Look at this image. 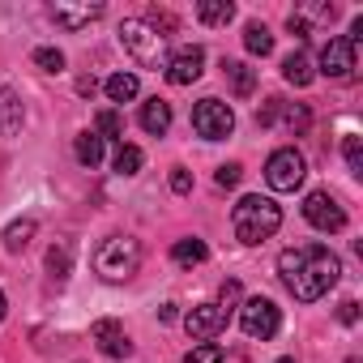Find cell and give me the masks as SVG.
<instances>
[{"instance_id": "cell-1", "label": "cell", "mask_w": 363, "mask_h": 363, "mask_svg": "<svg viewBox=\"0 0 363 363\" xmlns=\"http://www.w3.org/2000/svg\"><path fill=\"white\" fill-rule=\"evenodd\" d=\"M278 278L282 286L299 299V303H316L320 295H329L342 278V261L337 252H329L325 244H303V248H286L278 252Z\"/></svg>"}, {"instance_id": "cell-2", "label": "cell", "mask_w": 363, "mask_h": 363, "mask_svg": "<svg viewBox=\"0 0 363 363\" xmlns=\"http://www.w3.org/2000/svg\"><path fill=\"white\" fill-rule=\"evenodd\" d=\"M278 227H282V210L261 193L240 197L235 210H231V231H235L240 244H265Z\"/></svg>"}, {"instance_id": "cell-3", "label": "cell", "mask_w": 363, "mask_h": 363, "mask_svg": "<svg viewBox=\"0 0 363 363\" xmlns=\"http://www.w3.org/2000/svg\"><path fill=\"white\" fill-rule=\"evenodd\" d=\"M141 265V244L133 235H107L94 252V274L103 282H128Z\"/></svg>"}, {"instance_id": "cell-4", "label": "cell", "mask_w": 363, "mask_h": 363, "mask_svg": "<svg viewBox=\"0 0 363 363\" xmlns=\"http://www.w3.org/2000/svg\"><path fill=\"white\" fill-rule=\"evenodd\" d=\"M120 48H124L137 65H145V69H167V39H162L145 18L120 22Z\"/></svg>"}, {"instance_id": "cell-5", "label": "cell", "mask_w": 363, "mask_h": 363, "mask_svg": "<svg viewBox=\"0 0 363 363\" xmlns=\"http://www.w3.org/2000/svg\"><path fill=\"white\" fill-rule=\"evenodd\" d=\"M303 175H308V162H303V154H299L295 145L274 150L269 162H265V184H269L274 193H295V189L303 184Z\"/></svg>"}, {"instance_id": "cell-6", "label": "cell", "mask_w": 363, "mask_h": 363, "mask_svg": "<svg viewBox=\"0 0 363 363\" xmlns=\"http://www.w3.org/2000/svg\"><path fill=\"white\" fill-rule=\"evenodd\" d=\"M193 128H197V137H206V141H227V137L235 133V111H231L223 99H201V103L193 107Z\"/></svg>"}, {"instance_id": "cell-7", "label": "cell", "mask_w": 363, "mask_h": 363, "mask_svg": "<svg viewBox=\"0 0 363 363\" xmlns=\"http://www.w3.org/2000/svg\"><path fill=\"white\" fill-rule=\"evenodd\" d=\"M240 325H244V333L248 337H257V342H269L274 333H278V325H282V312H278V303L274 299H248L244 308H240Z\"/></svg>"}, {"instance_id": "cell-8", "label": "cell", "mask_w": 363, "mask_h": 363, "mask_svg": "<svg viewBox=\"0 0 363 363\" xmlns=\"http://www.w3.org/2000/svg\"><path fill=\"white\" fill-rule=\"evenodd\" d=\"M278 120H282V128H286L291 137H303V133H308V124H312V116H308V107H303V103L269 99V103L257 111V124H261V128H274Z\"/></svg>"}, {"instance_id": "cell-9", "label": "cell", "mask_w": 363, "mask_h": 363, "mask_svg": "<svg viewBox=\"0 0 363 363\" xmlns=\"http://www.w3.org/2000/svg\"><path fill=\"white\" fill-rule=\"evenodd\" d=\"M227 320H231V312H227L223 303H197V308L184 316V329H189L193 342H214V337L227 329Z\"/></svg>"}, {"instance_id": "cell-10", "label": "cell", "mask_w": 363, "mask_h": 363, "mask_svg": "<svg viewBox=\"0 0 363 363\" xmlns=\"http://www.w3.org/2000/svg\"><path fill=\"white\" fill-rule=\"evenodd\" d=\"M303 218L316 227V231H342L346 227V210L320 189V193H308V201H303Z\"/></svg>"}, {"instance_id": "cell-11", "label": "cell", "mask_w": 363, "mask_h": 363, "mask_svg": "<svg viewBox=\"0 0 363 363\" xmlns=\"http://www.w3.org/2000/svg\"><path fill=\"white\" fill-rule=\"evenodd\" d=\"M201 73H206V52L201 48H184V52L167 56V82L171 86H193Z\"/></svg>"}, {"instance_id": "cell-12", "label": "cell", "mask_w": 363, "mask_h": 363, "mask_svg": "<svg viewBox=\"0 0 363 363\" xmlns=\"http://www.w3.org/2000/svg\"><path fill=\"white\" fill-rule=\"evenodd\" d=\"M320 73L333 77V82H346V77L354 73V48H350L346 39H329V43L320 48Z\"/></svg>"}, {"instance_id": "cell-13", "label": "cell", "mask_w": 363, "mask_h": 363, "mask_svg": "<svg viewBox=\"0 0 363 363\" xmlns=\"http://www.w3.org/2000/svg\"><path fill=\"white\" fill-rule=\"evenodd\" d=\"M94 342H99V350H103L107 359L133 354V342H128V333H124L120 320H94Z\"/></svg>"}, {"instance_id": "cell-14", "label": "cell", "mask_w": 363, "mask_h": 363, "mask_svg": "<svg viewBox=\"0 0 363 363\" xmlns=\"http://www.w3.org/2000/svg\"><path fill=\"white\" fill-rule=\"evenodd\" d=\"M22 124H26V107L18 99V90L0 86V137H18Z\"/></svg>"}, {"instance_id": "cell-15", "label": "cell", "mask_w": 363, "mask_h": 363, "mask_svg": "<svg viewBox=\"0 0 363 363\" xmlns=\"http://www.w3.org/2000/svg\"><path fill=\"white\" fill-rule=\"evenodd\" d=\"M52 18H56L65 30H82V26H90V22L103 18V5H56Z\"/></svg>"}, {"instance_id": "cell-16", "label": "cell", "mask_w": 363, "mask_h": 363, "mask_svg": "<svg viewBox=\"0 0 363 363\" xmlns=\"http://www.w3.org/2000/svg\"><path fill=\"white\" fill-rule=\"evenodd\" d=\"M141 128H145L150 137H162V133L171 128V103L145 99V103H141Z\"/></svg>"}, {"instance_id": "cell-17", "label": "cell", "mask_w": 363, "mask_h": 363, "mask_svg": "<svg viewBox=\"0 0 363 363\" xmlns=\"http://www.w3.org/2000/svg\"><path fill=\"white\" fill-rule=\"evenodd\" d=\"M223 73H227L235 99H252V90H257V69H248L244 60H223Z\"/></svg>"}, {"instance_id": "cell-18", "label": "cell", "mask_w": 363, "mask_h": 363, "mask_svg": "<svg viewBox=\"0 0 363 363\" xmlns=\"http://www.w3.org/2000/svg\"><path fill=\"white\" fill-rule=\"evenodd\" d=\"M197 18H201L206 26H227V22L235 18V5H231V0H201V5H197Z\"/></svg>"}, {"instance_id": "cell-19", "label": "cell", "mask_w": 363, "mask_h": 363, "mask_svg": "<svg viewBox=\"0 0 363 363\" xmlns=\"http://www.w3.org/2000/svg\"><path fill=\"white\" fill-rule=\"evenodd\" d=\"M206 257H210V248H206L201 240H175V244H171V261H175V265H201Z\"/></svg>"}, {"instance_id": "cell-20", "label": "cell", "mask_w": 363, "mask_h": 363, "mask_svg": "<svg viewBox=\"0 0 363 363\" xmlns=\"http://www.w3.org/2000/svg\"><path fill=\"white\" fill-rule=\"evenodd\" d=\"M244 48H248L252 56H269V52H274L269 26H265V22H248V26H244Z\"/></svg>"}, {"instance_id": "cell-21", "label": "cell", "mask_w": 363, "mask_h": 363, "mask_svg": "<svg viewBox=\"0 0 363 363\" xmlns=\"http://www.w3.org/2000/svg\"><path fill=\"white\" fill-rule=\"evenodd\" d=\"M282 77H286L291 86H308V82H312V60H308L303 52H291V56L282 60Z\"/></svg>"}, {"instance_id": "cell-22", "label": "cell", "mask_w": 363, "mask_h": 363, "mask_svg": "<svg viewBox=\"0 0 363 363\" xmlns=\"http://www.w3.org/2000/svg\"><path fill=\"white\" fill-rule=\"evenodd\" d=\"M137 90H141V86H137L133 73H111V77H107V99H111V103H133Z\"/></svg>"}, {"instance_id": "cell-23", "label": "cell", "mask_w": 363, "mask_h": 363, "mask_svg": "<svg viewBox=\"0 0 363 363\" xmlns=\"http://www.w3.org/2000/svg\"><path fill=\"white\" fill-rule=\"evenodd\" d=\"M73 150H77V162H82V167H99V162H103V137H99V133H82Z\"/></svg>"}, {"instance_id": "cell-24", "label": "cell", "mask_w": 363, "mask_h": 363, "mask_svg": "<svg viewBox=\"0 0 363 363\" xmlns=\"http://www.w3.org/2000/svg\"><path fill=\"white\" fill-rule=\"evenodd\" d=\"M94 133L103 137V141H124V120H120V111H99V120H94Z\"/></svg>"}, {"instance_id": "cell-25", "label": "cell", "mask_w": 363, "mask_h": 363, "mask_svg": "<svg viewBox=\"0 0 363 363\" xmlns=\"http://www.w3.org/2000/svg\"><path fill=\"white\" fill-rule=\"evenodd\" d=\"M141 162H145V154H141L137 145L120 141V150H116V171H120V175H137V171H141Z\"/></svg>"}, {"instance_id": "cell-26", "label": "cell", "mask_w": 363, "mask_h": 363, "mask_svg": "<svg viewBox=\"0 0 363 363\" xmlns=\"http://www.w3.org/2000/svg\"><path fill=\"white\" fill-rule=\"evenodd\" d=\"M30 235H35V218H22V223H13V227L5 231V248H9V252H22V248L30 244Z\"/></svg>"}, {"instance_id": "cell-27", "label": "cell", "mask_w": 363, "mask_h": 363, "mask_svg": "<svg viewBox=\"0 0 363 363\" xmlns=\"http://www.w3.org/2000/svg\"><path fill=\"white\" fill-rule=\"evenodd\" d=\"M48 269H52V278H69V269H73L69 244H52V248H48Z\"/></svg>"}, {"instance_id": "cell-28", "label": "cell", "mask_w": 363, "mask_h": 363, "mask_svg": "<svg viewBox=\"0 0 363 363\" xmlns=\"http://www.w3.org/2000/svg\"><path fill=\"white\" fill-rule=\"evenodd\" d=\"M184 363H227V359H223V346H218V342H201V346L189 350Z\"/></svg>"}, {"instance_id": "cell-29", "label": "cell", "mask_w": 363, "mask_h": 363, "mask_svg": "<svg viewBox=\"0 0 363 363\" xmlns=\"http://www.w3.org/2000/svg\"><path fill=\"white\" fill-rule=\"evenodd\" d=\"M35 65H39L43 73H60V69H65V52H60V48H39V52H35Z\"/></svg>"}, {"instance_id": "cell-30", "label": "cell", "mask_w": 363, "mask_h": 363, "mask_svg": "<svg viewBox=\"0 0 363 363\" xmlns=\"http://www.w3.org/2000/svg\"><path fill=\"white\" fill-rule=\"evenodd\" d=\"M342 154H346V167H350L354 175H363V141H359V137H346V141H342Z\"/></svg>"}, {"instance_id": "cell-31", "label": "cell", "mask_w": 363, "mask_h": 363, "mask_svg": "<svg viewBox=\"0 0 363 363\" xmlns=\"http://www.w3.org/2000/svg\"><path fill=\"white\" fill-rule=\"evenodd\" d=\"M171 193H179V197L193 193V171H189V167H175V171H171Z\"/></svg>"}, {"instance_id": "cell-32", "label": "cell", "mask_w": 363, "mask_h": 363, "mask_svg": "<svg viewBox=\"0 0 363 363\" xmlns=\"http://www.w3.org/2000/svg\"><path fill=\"white\" fill-rule=\"evenodd\" d=\"M240 175H244V167H240V162H227V167H218L214 179H218V189H235V184H240Z\"/></svg>"}, {"instance_id": "cell-33", "label": "cell", "mask_w": 363, "mask_h": 363, "mask_svg": "<svg viewBox=\"0 0 363 363\" xmlns=\"http://www.w3.org/2000/svg\"><path fill=\"white\" fill-rule=\"evenodd\" d=\"M286 30H291V35H295V39H299V43H303V39H308V30H312V26H308V18H303V13H291V22H286Z\"/></svg>"}, {"instance_id": "cell-34", "label": "cell", "mask_w": 363, "mask_h": 363, "mask_svg": "<svg viewBox=\"0 0 363 363\" xmlns=\"http://www.w3.org/2000/svg\"><path fill=\"white\" fill-rule=\"evenodd\" d=\"M337 320H342V325H354V320H359V303H354V299H346V303L337 308Z\"/></svg>"}, {"instance_id": "cell-35", "label": "cell", "mask_w": 363, "mask_h": 363, "mask_svg": "<svg viewBox=\"0 0 363 363\" xmlns=\"http://www.w3.org/2000/svg\"><path fill=\"white\" fill-rule=\"evenodd\" d=\"M240 299V282H223V308L231 312V303Z\"/></svg>"}, {"instance_id": "cell-36", "label": "cell", "mask_w": 363, "mask_h": 363, "mask_svg": "<svg viewBox=\"0 0 363 363\" xmlns=\"http://www.w3.org/2000/svg\"><path fill=\"white\" fill-rule=\"evenodd\" d=\"M94 86H99L94 77H82V82H77V90H82V94H94Z\"/></svg>"}, {"instance_id": "cell-37", "label": "cell", "mask_w": 363, "mask_h": 363, "mask_svg": "<svg viewBox=\"0 0 363 363\" xmlns=\"http://www.w3.org/2000/svg\"><path fill=\"white\" fill-rule=\"evenodd\" d=\"M5 312H9V303H5V291H0V320H5Z\"/></svg>"}, {"instance_id": "cell-38", "label": "cell", "mask_w": 363, "mask_h": 363, "mask_svg": "<svg viewBox=\"0 0 363 363\" xmlns=\"http://www.w3.org/2000/svg\"><path fill=\"white\" fill-rule=\"evenodd\" d=\"M278 363H295V359H278Z\"/></svg>"}]
</instances>
